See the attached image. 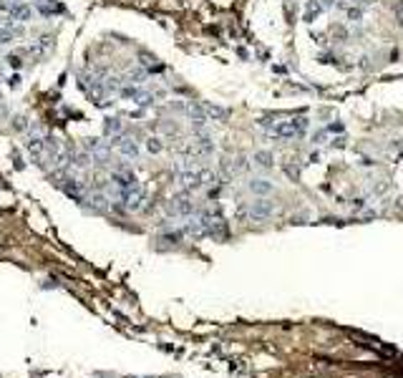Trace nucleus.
<instances>
[{
    "label": "nucleus",
    "instance_id": "3",
    "mask_svg": "<svg viewBox=\"0 0 403 378\" xmlns=\"http://www.w3.org/2000/svg\"><path fill=\"white\" fill-rule=\"evenodd\" d=\"M179 184L187 189V192H194V189L204 187L202 184V169H189V171H179Z\"/></svg>",
    "mask_w": 403,
    "mask_h": 378
},
{
    "label": "nucleus",
    "instance_id": "7",
    "mask_svg": "<svg viewBox=\"0 0 403 378\" xmlns=\"http://www.w3.org/2000/svg\"><path fill=\"white\" fill-rule=\"evenodd\" d=\"M68 184H63V192L68 194V197H71L73 202H83V189H81V184H71V179H66Z\"/></svg>",
    "mask_w": 403,
    "mask_h": 378
},
{
    "label": "nucleus",
    "instance_id": "13",
    "mask_svg": "<svg viewBox=\"0 0 403 378\" xmlns=\"http://www.w3.org/2000/svg\"><path fill=\"white\" fill-rule=\"evenodd\" d=\"M204 111H207V116H214V118H222L224 116V111L217 109V106H204Z\"/></svg>",
    "mask_w": 403,
    "mask_h": 378
},
{
    "label": "nucleus",
    "instance_id": "11",
    "mask_svg": "<svg viewBox=\"0 0 403 378\" xmlns=\"http://www.w3.org/2000/svg\"><path fill=\"white\" fill-rule=\"evenodd\" d=\"M119 131H121L119 118H106V134H119Z\"/></svg>",
    "mask_w": 403,
    "mask_h": 378
},
{
    "label": "nucleus",
    "instance_id": "15",
    "mask_svg": "<svg viewBox=\"0 0 403 378\" xmlns=\"http://www.w3.org/2000/svg\"><path fill=\"white\" fill-rule=\"evenodd\" d=\"M146 146H149V151H151V154L162 151V142H159V139H149V144H146Z\"/></svg>",
    "mask_w": 403,
    "mask_h": 378
},
{
    "label": "nucleus",
    "instance_id": "4",
    "mask_svg": "<svg viewBox=\"0 0 403 378\" xmlns=\"http://www.w3.org/2000/svg\"><path fill=\"white\" fill-rule=\"evenodd\" d=\"M111 146H116L124 157H129V159H136L139 157V146H136V142H131V139H126V136H114L111 139Z\"/></svg>",
    "mask_w": 403,
    "mask_h": 378
},
{
    "label": "nucleus",
    "instance_id": "17",
    "mask_svg": "<svg viewBox=\"0 0 403 378\" xmlns=\"http://www.w3.org/2000/svg\"><path fill=\"white\" fill-rule=\"evenodd\" d=\"M8 63H10V66H15V68H18V66H21V58H13V56H10V58H8Z\"/></svg>",
    "mask_w": 403,
    "mask_h": 378
},
{
    "label": "nucleus",
    "instance_id": "12",
    "mask_svg": "<svg viewBox=\"0 0 403 378\" xmlns=\"http://www.w3.org/2000/svg\"><path fill=\"white\" fill-rule=\"evenodd\" d=\"M255 159H257V164H262V166H270V164H272V162H270L272 157H270V154H267V151H262V154H257V157H255Z\"/></svg>",
    "mask_w": 403,
    "mask_h": 378
},
{
    "label": "nucleus",
    "instance_id": "6",
    "mask_svg": "<svg viewBox=\"0 0 403 378\" xmlns=\"http://www.w3.org/2000/svg\"><path fill=\"white\" fill-rule=\"evenodd\" d=\"M270 214H272V204H270V202L260 199V202L252 204V217H255V219H267Z\"/></svg>",
    "mask_w": 403,
    "mask_h": 378
},
{
    "label": "nucleus",
    "instance_id": "1",
    "mask_svg": "<svg viewBox=\"0 0 403 378\" xmlns=\"http://www.w3.org/2000/svg\"><path fill=\"white\" fill-rule=\"evenodd\" d=\"M119 199L124 202V210L126 212H136V210H142V204L146 199V189H144V184H139L134 179L126 189H121V192H119Z\"/></svg>",
    "mask_w": 403,
    "mask_h": 378
},
{
    "label": "nucleus",
    "instance_id": "2",
    "mask_svg": "<svg viewBox=\"0 0 403 378\" xmlns=\"http://www.w3.org/2000/svg\"><path fill=\"white\" fill-rule=\"evenodd\" d=\"M169 212L177 214V217H191L194 212V202H191L187 194H177L169 199Z\"/></svg>",
    "mask_w": 403,
    "mask_h": 378
},
{
    "label": "nucleus",
    "instance_id": "10",
    "mask_svg": "<svg viewBox=\"0 0 403 378\" xmlns=\"http://www.w3.org/2000/svg\"><path fill=\"white\" fill-rule=\"evenodd\" d=\"M250 189H252V192H257V194H267V192H270V189H272V187H270L267 182H262V179H257V182H252V184H250Z\"/></svg>",
    "mask_w": 403,
    "mask_h": 378
},
{
    "label": "nucleus",
    "instance_id": "5",
    "mask_svg": "<svg viewBox=\"0 0 403 378\" xmlns=\"http://www.w3.org/2000/svg\"><path fill=\"white\" fill-rule=\"evenodd\" d=\"M25 146H28V154H30L36 162L43 159V151H46V139H43V136H30Z\"/></svg>",
    "mask_w": 403,
    "mask_h": 378
},
{
    "label": "nucleus",
    "instance_id": "14",
    "mask_svg": "<svg viewBox=\"0 0 403 378\" xmlns=\"http://www.w3.org/2000/svg\"><path fill=\"white\" fill-rule=\"evenodd\" d=\"M144 76H146L144 71H136V73L131 71V73H129V83H142V78H144Z\"/></svg>",
    "mask_w": 403,
    "mask_h": 378
},
{
    "label": "nucleus",
    "instance_id": "9",
    "mask_svg": "<svg viewBox=\"0 0 403 378\" xmlns=\"http://www.w3.org/2000/svg\"><path fill=\"white\" fill-rule=\"evenodd\" d=\"M89 202H91V207H94L96 212H106V207H109V204H106V197H103V194H94Z\"/></svg>",
    "mask_w": 403,
    "mask_h": 378
},
{
    "label": "nucleus",
    "instance_id": "16",
    "mask_svg": "<svg viewBox=\"0 0 403 378\" xmlns=\"http://www.w3.org/2000/svg\"><path fill=\"white\" fill-rule=\"evenodd\" d=\"M10 86H13V89H18V86H21V76H10V81H8Z\"/></svg>",
    "mask_w": 403,
    "mask_h": 378
},
{
    "label": "nucleus",
    "instance_id": "8",
    "mask_svg": "<svg viewBox=\"0 0 403 378\" xmlns=\"http://www.w3.org/2000/svg\"><path fill=\"white\" fill-rule=\"evenodd\" d=\"M10 21H30V8H25V5H13L10 8Z\"/></svg>",
    "mask_w": 403,
    "mask_h": 378
}]
</instances>
